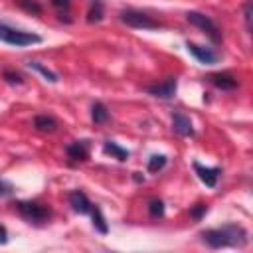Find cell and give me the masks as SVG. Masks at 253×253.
<instances>
[{
	"mask_svg": "<svg viewBox=\"0 0 253 253\" xmlns=\"http://www.w3.org/2000/svg\"><path fill=\"white\" fill-rule=\"evenodd\" d=\"M186 18H188V22H190L192 26L200 28L211 42H215V43L221 42V32H219V28L215 26V22H213L210 16H206V14H202V12H188Z\"/></svg>",
	"mask_w": 253,
	"mask_h": 253,
	"instance_id": "cell-5",
	"label": "cell"
},
{
	"mask_svg": "<svg viewBox=\"0 0 253 253\" xmlns=\"http://www.w3.org/2000/svg\"><path fill=\"white\" fill-rule=\"evenodd\" d=\"M166 166V156L164 154H152L148 158V172H158Z\"/></svg>",
	"mask_w": 253,
	"mask_h": 253,
	"instance_id": "cell-19",
	"label": "cell"
},
{
	"mask_svg": "<svg viewBox=\"0 0 253 253\" xmlns=\"http://www.w3.org/2000/svg\"><path fill=\"white\" fill-rule=\"evenodd\" d=\"M186 47H188V51H190L200 63L211 65V63H217V61H219V55H217L211 47H204V45H198V43H194V42H188Z\"/></svg>",
	"mask_w": 253,
	"mask_h": 253,
	"instance_id": "cell-7",
	"label": "cell"
},
{
	"mask_svg": "<svg viewBox=\"0 0 253 253\" xmlns=\"http://www.w3.org/2000/svg\"><path fill=\"white\" fill-rule=\"evenodd\" d=\"M28 67H30V69H34V71H38V73H42L49 83H57V75H55L51 69H47L45 65H42L40 61H30V63H28Z\"/></svg>",
	"mask_w": 253,
	"mask_h": 253,
	"instance_id": "cell-16",
	"label": "cell"
},
{
	"mask_svg": "<svg viewBox=\"0 0 253 253\" xmlns=\"http://www.w3.org/2000/svg\"><path fill=\"white\" fill-rule=\"evenodd\" d=\"M16 208H18L20 215L34 225H43L51 215L49 208L43 204H38V202H18Z\"/></svg>",
	"mask_w": 253,
	"mask_h": 253,
	"instance_id": "cell-3",
	"label": "cell"
},
{
	"mask_svg": "<svg viewBox=\"0 0 253 253\" xmlns=\"http://www.w3.org/2000/svg\"><path fill=\"white\" fill-rule=\"evenodd\" d=\"M91 119H93L95 125L105 123V121L109 119V111H107V107H105L103 103H93V107H91Z\"/></svg>",
	"mask_w": 253,
	"mask_h": 253,
	"instance_id": "cell-14",
	"label": "cell"
},
{
	"mask_svg": "<svg viewBox=\"0 0 253 253\" xmlns=\"http://www.w3.org/2000/svg\"><path fill=\"white\" fill-rule=\"evenodd\" d=\"M134 180H136V182H142V180H144V178H142V176H140V172H134Z\"/></svg>",
	"mask_w": 253,
	"mask_h": 253,
	"instance_id": "cell-28",
	"label": "cell"
},
{
	"mask_svg": "<svg viewBox=\"0 0 253 253\" xmlns=\"http://www.w3.org/2000/svg\"><path fill=\"white\" fill-rule=\"evenodd\" d=\"M148 213L152 215V217H162L164 215V204H162V200H150L148 202Z\"/></svg>",
	"mask_w": 253,
	"mask_h": 253,
	"instance_id": "cell-20",
	"label": "cell"
},
{
	"mask_svg": "<svg viewBox=\"0 0 253 253\" xmlns=\"http://www.w3.org/2000/svg\"><path fill=\"white\" fill-rule=\"evenodd\" d=\"M103 150H105L107 154H113V156L119 158V160H126V158H128V152H126L125 148H121L117 142H113V140H105Z\"/></svg>",
	"mask_w": 253,
	"mask_h": 253,
	"instance_id": "cell-15",
	"label": "cell"
},
{
	"mask_svg": "<svg viewBox=\"0 0 253 253\" xmlns=\"http://www.w3.org/2000/svg\"><path fill=\"white\" fill-rule=\"evenodd\" d=\"M206 211H208V206H206V204H196V206L190 210V215H192L194 219H202Z\"/></svg>",
	"mask_w": 253,
	"mask_h": 253,
	"instance_id": "cell-22",
	"label": "cell"
},
{
	"mask_svg": "<svg viewBox=\"0 0 253 253\" xmlns=\"http://www.w3.org/2000/svg\"><path fill=\"white\" fill-rule=\"evenodd\" d=\"M51 4H53L55 8H69L71 0H51Z\"/></svg>",
	"mask_w": 253,
	"mask_h": 253,
	"instance_id": "cell-25",
	"label": "cell"
},
{
	"mask_svg": "<svg viewBox=\"0 0 253 253\" xmlns=\"http://www.w3.org/2000/svg\"><path fill=\"white\" fill-rule=\"evenodd\" d=\"M4 77L8 83H22V77L18 73H12V71H4Z\"/></svg>",
	"mask_w": 253,
	"mask_h": 253,
	"instance_id": "cell-24",
	"label": "cell"
},
{
	"mask_svg": "<svg viewBox=\"0 0 253 253\" xmlns=\"http://www.w3.org/2000/svg\"><path fill=\"white\" fill-rule=\"evenodd\" d=\"M91 215H93V225H95V229H97L99 233H107V231H109L107 221H105V217H103V213H101V210H99L97 206L91 208Z\"/></svg>",
	"mask_w": 253,
	"mask_h": 253,
	"instance_id": "cell-17",
	"label": "cell"
},
{
	"mask_svg": "<svg viewBox=\"0 0 253 253\" xmlns=\"http://www.w3.org/2000/svg\"><path fill=\"white\" fill-rule=\"evenodd\" d=\"M8 243V231L4 225H0V245H6Z\"/></svg>",
	"mask_w": 253,
	"mask_h": 253,
	"instance_id": "cell-26",
	"label": "cell"
},
{
	"mask_svg": "<svg viewBox=\"0 0 253 253\" xmlns=\"http://www.w3.org/2000/svg\"><path fill=\"white\" fill-rule=\"evenodd\" d=\"M176 77H166L164 81L160 83H154V85H148L146 91L152 95V97H158V99H172L176 95Z\"/></svg>",
	"mask_w": 253,
	"mask_h": 253,
	"instance_id": "cell-6",
	"label": "cell"
},
{
	"mask_svg": "<svg viewBox=\"0 0 253 253\" xmlns=\"http://www.w3.org/2000/svg\"><path fill=\"white\" fill-rule=\"evenodd\" d=\"M208 79L211 85H215L221 91H231L237 87V79L229 73H211V75H208Z\"/></svg>",
	"mask_w": 253,
	"mask_h": 253,
	"instance_id": "cell-11",
	"label": "cell"
},
{
	"mask_svg": "<svg viewBox=\"0 0 253 253\" xmlns=\"http://www.w3.org/2000/svg\"><path fill=\"white\" fill-rule=\"evenodd\" d=\"M87 20L93 24V22H101L103 20V2L101 0H95L89 8V14H87Z\"/></svg>",
	"mask_w": 253,
	"mask_h": 253,
	"instance_id": "cell-18",
	"label": "cell"
},
{
	"mask_svg": "<svg viewBox=\"0 0 253 253\" xmlns=\"http://www.w3.org/2000/svg\"><path fill=\"white\" fill-rule=\"evenodd\" d=\"M121 22L130 26V28H136V30H156L160 28V22H156L152 16L140 12V10H123L119 14Z\"/></svg>",
	"mask_w": 253,
	"mask_h": 253,
	"instance_id": "cell-4",
	"label": "cell"
},
{
	"mask_svg": "<svg viewBox=\"0 0 253 253\" xmlns=\"http://www.w3.org/2000/svg\"><path fill=\"white\" fill-rule=\"evenodd\" d=\"M194 170H196L198 178H200L208 188H215L217 178H219V174H221L219 168H208V166H202L200 162H194Z\"/></svg>",
	"mask_w": 253,
	"mask_h": 253,
	"instance_id": "cell-8",
	"label": "cell"
},
{
	"mask_svg": "<svg viewBox=\"0 0 253 253\" xmlns=\"http://www.w3.org/2000/svg\"><path fill=\"white\" fill-rule=\"evenodd\" d=\"M245 24H247V30H251V6L249 4L245 6Z\"/></svg>",
	"mask_w": 253,
	"mask_h": 253,
	"instance_id": "cell-27",
	"label": "cell"
},
{
	"mask_svg": "<svg viewBox=\"0 0 253 253\" xmlns=\"http://www.w3.org/2000/svg\"><path fill=\"white\" fill-rule=\"evenodd\" d=\"M202 239L213 249H219V247H243L249 241L247 231L241 225H235V223H227V225L217 227V229L202 231Z\"/></svg>",
	"mask_w": 253,
	"mask_h": 253,
	"instance_id": "cell-1",
	"label": "cell"
},
{
	"mask_svg": "<svg viewBox=\"0 0 253 253\" xmlns=\"http://www.w3.org/2000/svg\"><path fill=\"white\" fill-rule=\"evenodd\" d=\"M67 156L71 160H87V156H89V144H87V140H73L67 146Z\"/></svg>",
	"mask_w": 253,
	"mask_h": 253,
	"instance_id": "cell-12",
	"label": "cell"
},
{
	"mask_svg": "<svg viewBox=\"0 0 253 253\" xmlns=\"http://www.w3.org/2000/svg\"><path fill=\"white\" fill-rule=\"evenodd\" d=\"M69 204L77 213H91V208H93V204L89 202V198L83 190L69 192Z\"/></svg>",
	"mask_w": 253,
	"mask_h": 253,
	"instance_id": "cell-9",
	"label": "cell"
},
{
	"mask_svg": "<svg viewBox=\"0 0 253 253\" xmlns=\"http://www.w3.org/2000/svg\"><path fill=\"white\" fill-rule=\"evenodd\" d=\"M0 42L16 45V47H24V45H32V43H40L42 38L38 34L32 32H22L16 28H10L6 24H0Z\"/></svg>",
	"mask_w": 253,
	"mask_h": 253,
	"instance_id": "cell-2",
	"label": "cell"
},
{
	"mask_svg": "<svg viewBox=\"0 0 253 253\" xmlns=\"http://www.w3.org/2000/svg\"><path fill=\"white\" fill-rule=\"evenodd\" d=\"M34 126L42 132H55L57 130V121L49 115H38L34 119Z\"/></svg>",
	"mask_w": 253,
	"mask_h": 253,
	"instance_id": "cell-13",
	"label": "cell"
},
{
	"mask_svg": "<svg viewBox=\"0 0 253 253\" xmlns=\"http://www.w3.org/2000/svg\"><path fill=\"white\" fill-rule=\"evenodd\" d=\"M18 4H20L24 10L32 12V14H42V6H40L38 2H34V0H18Z\"/></svg>",
	"mask_w": 253,
	"mask_h": 253,
	"instance_id": "cell-21",
	"label": "cell"
},
{
	"mask_svg": "<svg viewBox=\"0 0 253 253\" xmlns=\"http://www.w3.org/2000/svg\"><path fill=\"white\" fill-rule=\"evenodd\" d=\"M10 194H12V186H10L8 182L0 180V198H6V196H10Z\"/></svg>",
	"mask_w": 253,
	"mask_h": 253,
	"instance_id": "cell-23",
	"label": "cell"
},
{
	"mask_svg": "<svg viewBox=\"0 0 253 253\" xmlns=\"http://www.w3.org/2000/svg\"><path fill=\"white\" fill-rule=\"evenodd\" d=\"M172 128H174V132L180 134V136H192V134H194L192 121H190L184 113H174V115H172Z\"/></svg>",
	"mask_w": 253,
	"mask_h": 253,
	"instance_id": "cell-10",
	"label": "cell"
}]
</instances>
